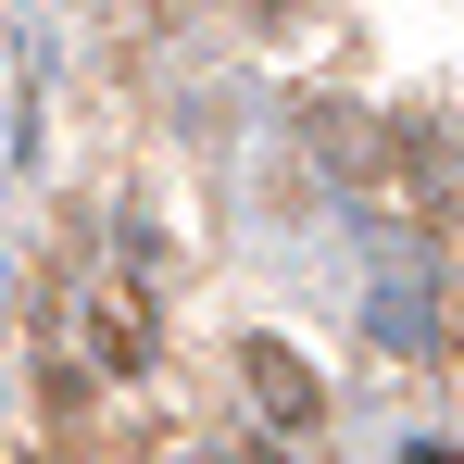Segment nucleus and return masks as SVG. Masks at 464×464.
Instances as JSON below:
<instances>
[{
  "label": "nucleus",
  "instance_id": "1",
  "mask_svg": "<svg viewBox=\"0 0 464 464\" xmlns=\"http://www.w3.org/2000/svg\"><path fill=\"white\" fill-rule=\"evenodd\" d=\"M414 464H452V452H414Z\"/></svg>",
  "mask_w": 464,
  "mask_h": 464
}]
</instances>
